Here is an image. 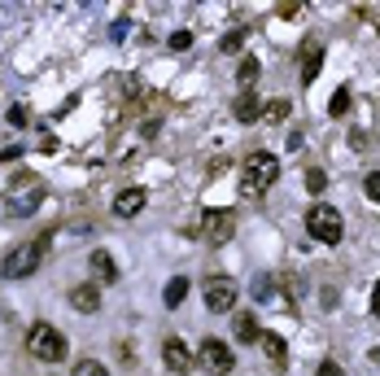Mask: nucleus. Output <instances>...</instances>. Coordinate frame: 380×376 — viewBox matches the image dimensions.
<instances>
[{"instance_id": "nucleus-1", "label": "nucleus", "mask_w": 380, "mask_h": 376, "mask_svg": "<svg viewBox=\"0 0 380 376\" xmlns=\"http://www.w3.org/2000/svg\"><path fill=\"white\" fill-rule=\"evenodd\" d=\"M44 258H48V236H36L26 245H13V250L5 254V263H0V271H5V280H22V276L40 271Z\"/></svg>"}, {"instance_id": "nucleus-2", "label": "nucleus", "mask_w": 380, "mask_h": 376, "mask_svg": "<svg viewBox=\"0 0 380 376\" xmlns=\"http://www.w3.org/2000/svg\"><path fill=\"white\" fill-rule=\"evenodd\" d=\"M275 175H280V162L271 153H250L241 162V193L245 197H262L275 184Z\"/></svg>"}, {"instance_id": "nucleus-3", "label": "nucleus", "mask_w": 380, "mask_h": 376, "mask_svg": "<svg viewBox=\"0 0 380 376\" xmlns=\"http://www.w3.org/2000/svg\"><path fill=\"white\" fill-rule=\"evenodd\" d=\"M306 232L315 236V241H324V245H337L341 232H345L341 210H337V206H328V202H315V206L306 210Z\"/></svg>"}, {"instance_id": "nucleus-4", "label": "nucleus", "mask_w": 380, "mask_h": 376, "mask_svg": "<svg viewBox=\"0 0 380 376\" xmlns=\"http://www.w3.org/2000/svg\"><path fill=\"white\" fill-rule=\"evenodd\" d=\"M31 354L40 359V363H57V359H66V337L53 329V324H31V337H26Z\"/></svg>"}, {"instance_id": "nucleus-5", "label": "nucleus", "mask_w": 380, "mask_h": 376, "mask_svg": "<svg viewBox=\"0 0 380 376\" xmlns=\"http://www.w3.org/2000/svg\"><path fill=\"white\" fill-rule=\"evenodd\" d=\"M202 298H206V310H214V315H227V310L236 306L241 289H236L232 276H210L206 289H202Z\"/></svg>"}, {"instance_id": "nucleus-6", "label": "nucleus", "mask_w": 380, "mask_h": 376, "mask_svg": "<svg viewBox=\"0 0 380 376\" xmlns=\"http://www.w3.org/2000/svg\"><path fill=\"white\" fill-rule=\"evenodd\" d=\"M197 363H202L210 376H227V372L236 368V354H232V346H227V341L206 337V341H202V350H197Z\"/></svg>"}, {"instance_id": "nucleus-7", "label": "nucleus", "mask_w": 380, "mask_h": 376, "mask_svg": "<svg viewBox=\"0 0 380 376\" xmlns=\"http://www.w3.org/2000/svg\"><path fill=\"white\" fill-rule=\"evenodd\" d=\"M232 232H236V215H232V210H206V215H202V232H197V236H202L206 245H227Z\"/></svg>"}, {"instance_id": "nucleus-8", "label": "nucleus", "mask_w": 380, "mask_h": 376, "mask_svg": "<svg viewBox=\"0 0 380 376\" xmlns=\"http://www.w3.org/2000/svg\"><path fill=\"white\" fill-rule=\"evenodd\" d=\"M162 363H167V372H175V376L192 372V354L184 346V337H167V341H162Z\"/></svg>"}, {"instance_id": "nucleus-9", "label": "nucleus", "mask_w": 380, "mask_h": 376, "mask_svg": "<svg viewBox=\"0 0 380 376\" xmlns=\"http://www.w3.org/2000/svg\"><path fill=\"white\" fill-rule=\"evenodd\" d=\"M66 302H70L79 315H92V310H101V285H75L66 293Z\"/></svg>"}, {"instance_id": "nucleus-10", "label": "nucleus", "mask_w": 380, "mask_h": 376, "mask_svg": "<svg viewBox=\"0 0 380 376\" xmlns=\"http://www.w3.org/2000/svg\"><path fill=\"white\" fill-rule=\"evenodd\" d=\"M144 202H149L144 188H123L119 197H114V215H119V219H136L144 210Z\"/></svg>"}, {"instance_id": "nucleus-11", "label": "nucleus", "mask_w": 380, "mask_h": 376, "mask_svg": "<svg viewBox=\"0 0 380 376\" xmlns=\"http://www.w3.org/2000/svg\"><path fill=\"white\" fill-rule=\"evenodd\" d=\"M232 337H241V346H254V341H262V329H258V319L250 315V310L232 315Z\"/></svg>"}, {"instance_id": "nucleus-12", "label": "nucleus", "mask_w": 380, "mask_h": 376, "mask_svg": "<svg viewBox=\"0 0 380 376\" xmlns=\"http://www.w3.org/2000/svg\"><path fill=\"white\" fill-rule=\"evenodd\" d=\"M324 70V44H306V53H302V84H315Z\"/></svg>"}, {"instance_id": "nucleus-13", "label": "nucleus", "mask_w": 380, "mask_h": 376, "mask_svg": "<svg viewBox=\"0 0 380 376\" xmlns=\"http://www.w3.org/2000/svg\"><path fill=\"white\" fill-rule=\"evenodd\" d=\"M232 114L241 123H254L258 114H262V105H258V92L254 88H241V96H236V105H232Z\"/></svg>"}, {"instance_id": "nucleus-14", "label": "nucleus", "mask_w": 380, "mask_h": 376, "mask_svg": "<svg viewBox=\"0 0 380 376\" xmlns=\"http://www.w3.org/2000/svg\"><path fill=\"white\" fill-rule=\"evenodd\" d=\"M88 267L96 271V280H101V285H114V280H119V267H114V258H109L105 250H96V254L88 258Z\"/></svg>"}, {"instance_id": "nucleus-15", "label": "nucleus", "mask_w": 380, "mask_h": 376, "mask_svg": "<svg viewBox=\"0 0 380 376\" xmlns=\"http://www.w3.org/2000/svg\"><path fill=\"white\" fill-rule=\"evenodd\" d=\"M262 350H267V359H271L275 368H284V363H289V346H284V337L262 333Z\"/></svg>"}, {"instance_id": "nucleus-16", "label": "nucleus", "mask_w": 380, "mask_h": 376, "mask_svg": "<svg viewBox=\"0 0 380 376\" xmlns=\"http://www.w3.org/2000/svg\"><path fill=\"white\" fill-rule=\"evenodd\" d=\"M44 202V193L40 188H31V193H22V197H13L9 202V215H31V210H36Z\"/></svg>"}, {"instance_id": "nucleus-17", "label": "nucleus", "mask_w": 380, "mask_h": 376, "mask_svg": "<svg viewBox=\"0 0 380 376\" xmlns=\"http://www.w3.org/2000/svg\"><path fill=\"white\" fill-rule=\"evenodd\" d=\"M184 293H188V280H184V276H175V280H167V289H162V302L179 306V302H184Z\"/></svg>"}, {"instance_id": "nucleus-18", "label": "nucleus", "mask_w": 380, "mask_h": 376, "mask_svg": "<svg viewBox=\"0 0 380 376\" xmlns=\"http://www.w3.org/2000/svg\"><path fill=\"white\" fill-rule=\"evenodd\" d=\"M275 280H280V285H284V293H289V302H302V280H297V276H293V271H280V276H275Z\"/></svg>"}, {"instance_id": "nucleus-19", "label": "nucleus", "mask_w": 380, "mask_h": 376, "mask_svg": "<svg viewBox=\"0 0 380 376\" xmlns=\"http://www.w3.org/2000/svg\"><path fill=\"white\" fill-rule=\"evenodd\" d=\"M236 79H241V88H254V79H258V61H254V57H245V61H241V70H236Z\"/></svg>"}, {"instance_id": "nucleus-20", "label": "nucleus", "mask_w": 380, "mask_h": 376, "mask_svg": "<svg viewBox=\"0 0 380 376\" xmlns=\"http://www.w3.org/2000/svg\"><path fill=\"white\" fill-rule=\"evenodd\" d=\"M262 119H267V123H284V119H289V101H271V105H262Z\"/></svg>"}, {"instance_id": "nucleus-21", "label": "nucleus", "mask_w": 380, "mask_h": 376, "mask_svg": "<svg viewBox=\"0 0 380 376\" xmlns=\"http://www.w3.org/2000/svg\"><path fill=\"white\" fill-rule=\"evenodd\" d=\"M75 376H109V372L96 363V359H79V363H75Z\"/></svg>"}, {"instance_id": "nucleus-22", "label": "nucleus", "mask_w": 380, "mask_h": 376, "mask_svg": "<svg viewBox=\"0 0 380 376\" xmlns=\"http://www.w3.org/2000/svg\"><path fill=\"white\" fill-rule=\"evenodd\" d=\"M345 110H350V92H345V88H341V92L333 96V101H328V114H333V119H341V114H345Z\"/></svg>"}, {"instance_id": "nucleus-23", "label": "nucleus", "mask_w": 380, "mask_h": 376, "mask_svg": "<svg viewBox=\"0 0 380 376\" xmlns=\"http://www.w3.org/2000/svg\"><path fill=\"white\" fill-rule=\"evenodd\" d=\"M324 184H328V175H324L319 167H306V188H310V193H324Z\"/></svg>"}, {"instance_id": "nucleus-24", "label": "nucleus", "mask_w": 380, "mask_h": 376, "mask_svg": "<svg viewBox=\"0 0 380 376\" xmlns=\"http://www.w3.org/2000/svg\"><path fill=\"white\" fill-rule=\"evenodd\" d=\"M363 193H367V202H376V206H380V171H372L367 179H363Z\"/></svg>"}, {"instance_id": "nucleus-25", "label": "nucleus", "mask_w": 380, "mask_h": 376, "mask_svg": "<svg viewBox=\"0 0 380 376\" xmlns=\"http://www.w3.org/2000/svg\"><path fill=\"white\" fill-rule=\"evenodd\" d=\"M241 44H245V31H227V36L219 40V48H223V53H236Z\"/></svg>"}, {"instance_id": "nucleus-26", "label": "nucleus", "mask_w": 380, "mask_h": 376, "mask_svg": "<svg viewBox=\"0 0 380 376\" xmlns=\"http://www.w3.org/2000/svg\"><path fill=\"white\" fill-rule=\"evenodd\" d=\"M315 376H345V368L337 363V359H324V363L315 368Z\"/></svg>"}, {"instance_id": "nucleus-27", "label": "nucleus", "mask_w": 380, "mask_h": 376, "mask_svg": "<svg viewBox=\"0 0 380 376\" xmlns=\"http://www.w3.org/2000/svg\"><path fill=\"white\" fill-rule=\"evenodd\" d=\"M171 48H175V53H184V48H192V31H175V36H171Z\"/></svg>"}, {"instance_id": "nucleus-28", "label": "nucleus", "mask_w": 380, "mask_h": 376, "mask_svg": "<svg viewBox=\"0 0 380 376\" xmlns=\"http://www.w3.org/2000/svg\"><path fill=\"white\" fill-rule=\"evenodd\" d=\"M275 13H280V18H297V13H302V5H297V0H284Z\"/></svg>"}, {"instance_id": "nucleus-29", "label": "nucleus", "mask_w": 380, "mask_h": 376, "mask_svg": "<svg viewBox=\"0 0 380 376\" xmlns=\"http://www.w3.org/2000/svg\"><path fill=\"white\" fill-rule=\"evenodd\" d=\"M319 298H324V310H333V306H337V289H333V285H328V289L319 293Z\"/></svg>"}, {"instance_id": "nucleus-30", "label": "nucleus", "mask_w": 380, "mask_h": 376, "mask_svg": "<svg viewBox=\"0 0 380 376\" xmlns=\"http://www.w3.org/2000/svg\"><path fill=\"white\" fill-rule=\"evenodd\" d=\"M9 123H13V127H22V123H26V110H22V105H13V110H9Z\"/></svg>"}, {"instance_id": "nucleus-31", "label": "nucleus", "mask_w": 380, "mask_h": 376, "mask_svg": "<svg viewBox=\"0 0 380 376\" xmlns=\"http://www.w3.org/2000/svg\"><path fill=\"white\" fill-rule=\"evenodd\" d=\"M372 315H376V319H380V285H376V289H372Z\"/></svg>"}]
</instances>
